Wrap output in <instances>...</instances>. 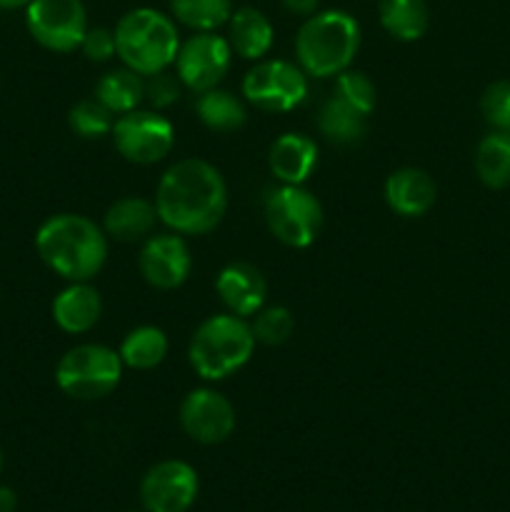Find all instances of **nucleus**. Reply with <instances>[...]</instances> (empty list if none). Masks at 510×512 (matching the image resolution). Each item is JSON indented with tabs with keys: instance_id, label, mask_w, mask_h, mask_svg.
<instances>
[{
	"instance_id": "obj_1",
	"label": "nucleus",
	"mask_w": 510,
	"mask_h": 512,
	"mask_svg": "<svg viewBox=\"0 0 510 512\" xmlns=\"http://www.w3.org/2000/svg\"><path fill=\"white\" fill-rule=\"evenodd\" d=\"M153 203L160 223L173 233L205 235L225 218L228 185L208 160L183 158L165 170Z\"/></svg>"
},
{
	"instance_id": "obj_2",
	"label": "nucleus",
	"mask_w": 510,
	"mask_h": 512,
	"mask_svg": "<svg viewBox=\"0 0 510 512\" xmlns=\"http://www.w3.org/2000/svg\"><path fill=\"white\" fill-rule=\"evenodd\" d=\"M40 260L68 283H85L108 260V235L95 220L78 213H58L35 233Z\"/></svg>"
},
{
	"instance_id": "obj_3",
	"label": "nucleus",
	"mask_w": 510,
	"mask_h": 512,
	"mask_svg": "<svg viewBox=\"0 0 510 512\" xmlns=\"http://www.w3.org/2000/svg\"><path fill=\"white\" fill-rule=\"evenodd\" d=\"M360 38V23L348 10H318L295 35V58L308 78H335L353 65Z\"/></svg>"
},
{
	"instance_id": "obj_4",
	"label": "nucleus",
	"mask_w": 510,
	"mask_h": 512,
	"mask_svg": "<svg viewBox=\"0 0 510 512\" xmlns=\"http://www.w3.org/2000/svg\"><path fill=\"white\" fill-rule=\"evenodd\" d=\"M115 55L143 78L168 70L180 48L178 25L155 8H133L115 25Z\"/></svg>"
},
{
	"instance_id": "obj_5",
	"label": "nucleus",
	"mask_w": 510,
	"mask_h": 512,
	"mask_svg": "<svg viewBox=\"0 0 510 512\" xmlns=\"http://www.w3.org/2000/svg\"><path fill=\"white\" fill-rule=\"evenodd\" d=\"M255 350V335L245 318L233 313L210 315L195 328L188 345L190 368L208 383L230 378L248 365Z\"/></svg>"
},
{
	"instance_id": "obj_6",
	"label": "nucleus",
	"mask_w": 510,
	"mask_h": 512,
	"mask_svg": "<svg viewBox=\"0 0 510 512\" xmlns=\"http://www.w3.org/2000/svg\"><path fill=\"white\" fill-rule=\"evenodd\" d=\"M123 360L113 348L83 343L70 348L55 365V383L73 400H100L113 393L123 378Z\"/></svg>"
},
{
	"instance_id": "obj_7",
	"label": "nucleus",
	"mask_w": 510,
	"mask_h": 512,
	"mask_svg": "<svg viewBox=\"0 0 510 512\" xmlns=\"http://www.w3.org/2000/svg\"><path fill=\"white\" fill-rule=\"evenodd\" d=\"M265 223L288 248H308L323 230V205L303 185H280L265 198Z\"/></svg>"
},
{
	"instance_id": "obj_8",
	"label": "nucleus",
	"mask_w": 510,
	"mask_h": 512,
	"mask_svg": "<svg viewBox=\"0 0 510 512\" xmlns=\"http://www.w3.org/2000/svg\"><path fill=\"white\" fill-rule=\"evenodd\" d=\"M240 90L263 113H290L308 98V75L290 60H258L245 73Z\"/></svg>"
},
{
	"instance_id": "obj_9",
	"label": "nucleus",
	"mask_w": 510,
	"mask_h": 512,
	"mask_svg": "<svg viewBox=\"0 0 510 512\" xmlns=\"http://www.w3.org/2000/svg\"><path fill=\"white\" fill-rule=\"evenodd\" d=\"M25 25L38 45L50 53H73L88 33V10L83 0H30Z\"/></svg>"
},
{
	"instance_id": "obj_10",
	"label": "nucleus",
	"mask_w": 510,
	"mask_h": 512,
	"mask_svg": "<svg viewBox=\"0 0 510 512\" xmlns=\"http://www.w3.org/2000/svg\"><path fill=\"white\" fill-rule=\"evenodd\" d=\"M113 145L128 163L155 165L170 155L175 145V128L158 110H130L115 118Z\"/></svg>"
},
{
	"instance_id": "obj_11",
	"label": "nucleus",
	"mask_w": 510,
	"mask_h": 512,
	"mask_svg": "<svg viewBox=\"0 0 510 512\" xmlns=\"http://www.w3.org/2000/svg\"><path fill=\"white\" fill-rule=\"evenodd\" d=\"M230 60H233V48L228 38L213 30V33H195L183 40L173 65L183 88L200 95L223 83L230 70Z\"/></svg>"
},
{
	"instance_id": "obj_12",
	"label": "nucleus",
	"mask_w": 510,
	"mask_h": 512,
	"mask_svg": "<svg viewBox=\"0 0 510 512\" xmlns=\"http://www.w3.org/2000/svg\"><path fill=\"white\" fill-rule=\"evenodd\" d=\"M200 490L198 473L185 460L155 463L140 480L145 512H188Z\"/></svg>"
},
{
	"instance_id": "obj_13",
	"label": "nucleus",
	"mask_w": 510,
	"mask_h": 512,
	"mask_svg": "<svg viewBox=\"0 0 510 512\" xmlns=\"http://www.w3.org/2000/svg\"><path fill=\"white\" fill-rule=\"evenodd\" d=\"M180 428L200 445H220L233 435L235 408L213 388L190 390L180 403Z\"/></svg>"
},
{
	"instance_id": "obj_14",
	"label": "nucleus",
	"mask_w": 510,
	"mask_h": 512,
	"mask_svg": "<svg viewBox=\"0 0 510 512\" xmlns=\"http://www.w3.org/2000/svg\"><path fill=\"white\" fill-rule=\"evenodd\" d=\"M138 270L155 290H175L190 278L193 255L178 233L150 235L138 255Z\"/></svg>"
},
{
	"instance_id": "obj_15",
	"label": "nucleus",
	"mask_w": 510,
	"mask_h": 512,
	"mask_svg": "<svg viewBox=\"0 0 510 512\" xmlns=\"http://www.w3.org/2000/svg\"><path fill=\"white\" fill-rule=\"evenodd\" d=\"M215 293L228 313L238 318H253L268 298L265 275L250 263H230L215 278Z\"/></svg>"
},
{
	"instance_id": "obj_16",
	"label": "nucleus",
	"mask_w": 510,
	"mask_h": 512,
	"mask_svg": "<svg viewBox=\"0 0 510 512\" xmlns=\"http://www.w3.org/2000/svg\"><path fill=\"white\" fill-rule=\"evenodd\" d=\"M385 203L400 218H423L438 200V185L423 168H398L385 180Z\"/></svg>"
},
{
	"instance_id": "obj_17",
	"label": "nucleus",
	"mask_w": 510,
	"mask_h": 512,
	"mask_svg": "<svg viewBox=\"0 0 510 512\" xmlns=\"http://www.w3.org/2000/svg\"><path fill=\"white\" fill-rule=\"evenodd\" d=\"M268 168L280 185H305L318 168V143L305 133H283L270 145Z\"/></svg>"
},
{
	"instance_id": "obj_18",
	"label": "nucleus",
	"mask_w": 510,
	"mask_h": 512,
	"mask_svg": "<svg viewBox=\"0 0 510 512\" xmlns=\"http://www.w3.org/2000/svg\"><path fill=\"white\" fill-rule=\"evenodd\" d=\"M103 315V300L98 290L85 283H68L53 300V320L63 333L83 335L98 325Z\"/></svg>"
},
{
	"instance_id": "obj_19",
	"label": "nucleus",
	"mask_w": 510,
	"mask_h": 512,
	"mask_svg": "<svg viewBox=\"0 0 510 512\" xmlns=\"http://www.w3.org/2000/svg\"><path fill=\"white\" fill-rule=\"evenodd\" d=\"M158 220L160 218L153 200L128 195V198L115 200V203L105 210L103 230L108 238L118 240V243H138V240L150 238V233H153Z\"/></svg>"
},
{
	"instance_id": "obj_20",
	"label": "nucleus",
	"mask_w": 510,
	"mask_h": 512,
	"mask_svg": "<svg viewBox=\"0 0 510 512\" xmlns=\"http://www.w3.org/2000/svg\"><path fill=\"white\" fill-rule=\"evenodd\" d=\"M273 23L258 8L233 10L228 20V43L235 55L245 60H263L273 48Z\"/></svg>"
},
{
	"instance_id": "obj_21",
	"label": "nucleus",
	"mask_w": 510,
	"mask_h": 512,
	"mask_svg": "<svg viewBox=\"0 0 510 512\" xmlns=\"http://www.w3.org/2000/svg\"><path fill=\"white\" fill-rule=\"evenodd\" d=\"M195 115H198L205 128L220 135L238 133L248 123V110H245L243 100L223 88L200 93L198 100H195Z\"/></svg>"
},
{
	"instance_id": "obj_22",
	"label": "nucleus",
	"mask_w": 510,
	"mask_h": 512,
	"mask_svg": "<svg viewBox=\"0 0 510 512\" xmlns=\"http://www.w3.org/2000/svg\"><path fill=\"white\" fill-rule=\"evenodd\" d=\"M378 20L390 38L413 43L428 33L430 10L425 0H378Z\"/></svg>"
},
{
	"instance_id": "obj_23",
	"label": "nucleus",
	"mask_w": 510,
	"mask_h": 512,
	"mask_svg": "<svg viewBox=\"0 0 510 512\" xmlns=\"http://www.w3.org/2000/svg\"><path fill=\"white\" fill-rule=\"evenodd\" d=\"M95 98L105 105L113 115H125L138 110L145 100V78L130 68L108 70L95 85Z\"/></svg>"
},
{
	"instance_id": "obj_24",
	"label": "nucleus",
	"mask_w": 510,
	"mask_h": 512,
	"mask_svg": "<svg viewBox=\"0 0 510 512\" xmlns=\"http://www.w3.org/2000/svg\"><path fill=\"white\" fill-rule=\"evenodd\" d=\"M318 123L320 135L325 140L335 145H355L365 138V130H368V118L360 115L358 110L350 108L348 103H343L340 98L330 95L318 110Z\"/></svg>"
},
{
	"instance_id": "obj_25",
	"label": "nucleus",
	"mask_w": 510,
	"mask_h": 512,
	"mask_svg": "<svg viewBox=\"0 0 510 512\" xmlns=\"http://www.w3.org/2000/svg\"><path fill=\"white\" fill-rule=\"evenodd\" d=\"M475 175L490 190H503L510 185V133L485 135L475 148Z\"/></svg>"
},
{
	"instance_id": "obj_26",
	"label": "nucleus",
	"mask_w": 510,
	"mask_h": 512,
	"mask_svg": "<svg viewBox=\"0 0 510 512\" xmlns=\"http://www.w3.org/2000/svg\"><path fill=\"white\" fill-rule=\"evenodd\" d=\"M168 335L155 325H140L133 328L120 343V360L130 370H153L168 358Z\"/></svg>"
},
{
	"instance_id": "obj_27",
	"label": "nucleus",
	"mask_w": 510,
	"mask_h": 512,
	"mask_svg": "<svg viewBox=\"0 0 510 512\" xmlns=\"http://www.w3.org/2000/svg\"><path fill=\"white\" fill-rule=\"evenodd\" d=\"M170 13L173 20L195 33H213L228 25L233 0H170Z\"/></svg>"
},
{
	"instance_id": "obj_28",
	"label": "nucleus",
	"mask_w": 510,
	"mask_h": 512,
	"mask_svg": "<svg viewBox=\"0 0 510 512\" xmlns=\"http://www.w3.org/2000/svg\"><path fill=\"white\" fill-rule=\"evenodd\" d=\"M68 125L78 138L83 140H98L103 135H110L115 125V115L100 103L98 98H85L70 108Z\"/></svg>"
},
{
	"instance_id": "obj_29",
	"label": "nucleus",
	"mask_w": 510,
	"mask_h": 512,
	"mask_svg": "<svg viewBox=\"0 0 510 512\" xmlns=\"http://www.w3.org/2000/svg\"><path fill=\"white\" fill-rule=\"evenodd\" d=\"M333 95L343 100V103H348L353 110H358L360 115H365V118L378 105V88H375L373 78L363 73V70L348 68L340 75H335Z\"/></svg>"
},
{
	"instance_id": "obj_30",
	"label": "nucleus",
	"mask_w": 510,
	"mask_h": 512,
	"mask_svg": "<svg viewBox=\"0 0 510 512\" xmlns=\"http://www.w3.org/2000/svg\"><path fill=\"white\" fill-rule=\"evenodd\" d=\"M250 330H253L255 335V343L275 348V345H283L293 338L295 318L285 305H263V308L253 315Z\"/></svg>"
},
{
	"instance_id": "obj_31",
	"label": "nucleus",
	"mask_w": 510,
	"mask_h": 512,
	"mask_svg": "<svg viewBox=\"0 0 510 512\" xmlns=\"http://www.w3.org/2000/svg\"><path fill=\"white\" fill-rule=\"evenodd\" d=\"M485 123L500 133H510V80H495L480 95Z\"/></svg>"
},
{
	"instance_id": "obj_32",
	"label": "nucleus",
	"mask_w": 510,
	"mask_h": 512,
	"mask_svg": "<svg viewBox=\"0 0 510 512\" xmlns=\"http://www.w3.org/2000/svg\"><path fill=\"white\" fill-rule=\"evenodd\" d=\"M183 93V83L170 70H160V73L148 75L145 78V103L155 110H165L175 105Z\"/></svg>"
},
{
	"instance_id": "obj_33",
	"label": "nucleus",
	"mask_w": 510,
	"mask_h": 512,
	"mask_svg": "<svg viewBox=\"0 0 510 512\" xmlns=\"http://www.w3.org/2000/svg\"><path fill=\"white\" fill-rule=\"evenodd\" d=\"M80 50L90 63H108L110 58H115V33L110 28H100V25L88 28Z\"/></svg>"
},
{
	"instance_id": "obj_34",
	"label": "nucleus",
	"mask_w": 510,
	"mask_h": 512,
	"mask_svg": "<svg viewBox=\"0 0 510 512\" xmlns=\"http://www.w3.org/2000/svg\"><path fill=\"white\" fill-rule=\"evenodd\" d=\"M280 5L290 15H298V18H310V15L320 10V0H280Z\"/></svg>"
},
{
	"instance_id": "obj_35",
	"label": "nucleus",
	"mask_w": 510,
	"mask_h": 512,
	"mask_svg": "<svg viewBox=\"0 0 510 512\" xmlns=\"http://www.w3.org/2000/svg\"><path fill=\"white\" fill-rule=\"evenodd\" d=\"M18 510V495L10 488L0 485V512H15Z\"/></svg>"
},
{
	"instance_id": "obj_36",
	"label": "nucleus",
	"mask_w": 510,
	"mask_h": 512,
	"mask_svg": "<svg viewBox=\"0 0 510 512\" xmlns=\"http://www.w3.org/2000/svg\"><path fill=\"white\" fill-rule=\"evenodd\" d=\"M30 0H0V10H18V8H25Z\"/></svg>"
},
{
	"instance_id": "obj_37",
	"label": "nucleus",
	"mask_w": 510,
	"mask_h": 512,
	"mask_svg": "<svg viewBox=\"0 0 510 512\" xmlns=\"http://www.w3.org/2000/svg\"><path fill=\"white\" fill-rule=\"evenodd\" d=\"M0 470H3V453H0Z\"/></svg>"
}]
</instances>
